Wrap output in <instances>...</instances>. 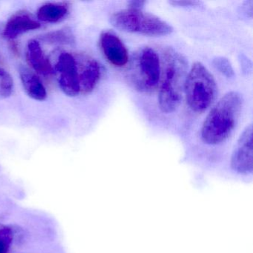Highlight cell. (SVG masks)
I'll return each mask as SVG.
<instances>
[{
    "mask_svg": "<svg viewBox=\"0 0 253 253\" xmlns=\"http://www.w3.org/2000/svg\"><path fill=\"white\" fill-rule=\"evenodd\" d=\"M242 106V96L237 91L222 97L204 121L201 133L203 141L209 145L224 141L235 128Z\"/></svg>",
    "mask_w": 253,
    "mask_h": 253,
    "instance_id": "obj_1",
    "label": "cell"
},
{
    "mask_svg": "<svg viewBox=\"0 0 253 253\" xmlns=\"http://www.w3.org/2000/svg\"><path fill=\"white\" fill-rule=\"evenodd\" d=\"M164 69L161 71L158 103L164 113H172L180 106L187 76L186 59L171 48L164 52Z\"/></svg>",
    "mask_w": 253,
    "mask_h": 253,
    "instance_id": "obj_2",
    "label": "cell"
},
{
    "mask_svg": "<svg viewBox=\"0 0 253 253\" xmlns=\"http://www.w3.org/2000/svg\"><path fill=\"white\" fill-rule=\"evenodd\" d=\"M112 26L121 31L149 36H165L172 33L173 28L167 22L142 10H121L110 17Z\"/></svg>",
    "mask_w": 253,
    "mask_h": 253,
    "instance_id": "obj_3",
    "label": "cell"
},
{
    "mask_svg": "<svg viewBox=\"0 0 253 253\" xmlns=\"http://www.w3.org/2000/svg\"><path fill=\"white\" fill-rule=\"evenodd\" d=\"M184 92L187 104L198 113L204 112L214 100L215 81L202 63L197 62L191 68L185 81Z\"/></svg>",
    "mask_w": 253,
    "mask_h": 253,
    "instance_id": "obj_4",
    "label": "cell"
},
{
    "mask_svg": "<svg viewBox=\"0 0 253 253\" xmlns=\"http://www.w3.org/2000/svg\"><path fill=\"white\" fill-rule=\"evenodd\" d=\"M159 57L155 50L145 47L136 53L128 70V78L133 86L140 91H153L161 81Z\"/></svg>",
    "mask_w": 253,
    "mask_h": 253,
    "instance_id": "obj_5",
    "label": "cell"
},
{
    "mask_svg": "<svg viewBox=\"0 0 253 253\" xmlns=\"http://www.w3.org/2000/svg\"><path fill=\"white\" fill-rule=\"evenodd\" d=\"M54 70L58 74L60 89L66 95L76 97L81 93L79 63L70 53H61Z\"/></svg>",
    "mask_w": 253,
    "mask_h": 253,
    "instance_id": "obj_6",
    "label": "cell"
},
{
    "mask_svg": "<svg viewBox=\"0 0 253 253\" xmlns=\"http://www.w3.org/2000/svg\"><path fill=\"white\" fill-rule=\"evenodd\" d=\"M235 171L242 174L253 171V126H247L238 139L231 159Z\"/></svg>",
    "mask_w": 253,
    "mask_h": 253,
    "instance_id": "obj_7",
    "label": "cell"
},
{
    "mask_svg": "<svg viewBox=\"0 0 253 253\" xmlns=\"http://www.w3.org/2000/svg\"><path fill=\"white\" fill-rule=\"evenodd\" d=\"M100 45L104 57L112 66L121 68L128 63V51L113 32H103L100 35Z\"/></svg>",
    "mask_w": 253,
    "mask_h": 253,
    "instance_id": "obj_8",
    "label": "cell"
},
{
    "mask_svg": "<svg viewBox=\"0 0 253 253\" xmlns=\"http://www.w3.org/2000/svg\"><path fill=\"white\" fill-rule=\"evenodd\" d=\"M41 28V23L26 12H18L7 22L3 31L6 39L14 40L23 34Z\"/></svg>",
    "mask_w": 253,
    "mask_h": 253,
    "instance_id": "obj_9",
    "label": "cell"
},
{
    "mask_svg": "<svg viewBox=\"0 0 253 253\" xmlns=\"http://www.w3.org/2000/svg\"><path fill=\"white\" fill-rule=\"evenodd\" d=\"M101 77V68L97 60L89 57L82 58L79 67L81 93L88 94L95 88Z\"/></svg>",
    "mask_w": 253,
    "mask_h": 253,
    "instance_id": "obj_10",
    "label": "cell"
},
{
    "mask_svg": "<svg viewBox=\"0 0 253 253\" xmlns=\"http://www.w3.org/2000/svg\"><path fill=\"white\" fill-rule=\"evenodd\" d=\"M26 58L28 64L39 75L48 76L54 73V68L38 41L32 40L28 42Z\"/></svg>",
    "mask_w": 253,
    "mask_h": 253,
    "instance_id": "obj_11",
    "label": "cell"
},
{
    "mask_svg": "<svg viewBox=\"0 0 253 253\" xmlns=\"http://www.w3.org/2000/svg\"><path fill=\"white\" fill-rule=\"evenodd\" d=\"M20 76L23 88L29 97L38 101H43L46 99V88L33 72L27 68L21 67Z\"/></svg>",
    "mask_w": 253,
    "mask_h": 253,
    "instance_id": "obj_12",
    "label": "cell"
},
{
    "mask_svg": "<svg viewBox=\"0 0 253 253\" xmlns=\"http://www.w3.org/2000/svg\"><path fill=\"white\" fill-rule=\"evenodd\" d=\"M69 12V5L64 2H48L38 11V18L44 23H54L64 18Z\"/></svg>",
    "mask_w": 253,
    "mask_h": 253,
    "instance_id": "obj_13",
    "label": "cell"
},
{
    "mask_svg": "<svg viewBox=\"0 0 253 253\" xmlns=\"http://www.w3.org/2000/svg\"><path fill=\"white\" fill-rule=\"evenodd\" d=\"M14 91V81L11 75L5 69L0 67V97L7 98Z\"/></svg>",
    "mask_w": 253,
    "mask_h": 253,
    "instance_id": "obj_14",
    "label": "cell"
},
{
    "mask_svg": "<svg viewBox=\"0 0 253 253\" xmlns=\"http://www.w3.org/2000/svg\"><path fill=\"white\" fill-rule=\"evenodd\" d=\"M212 64L220 73L226 78H232L235 76L233 68L228 59L223 57H216L213 59Z\"/></svg>",
    "mask_w": 253,
    "mask_h": 253,
    "instance_id": "obj_15",
    "label": "cell"
},
{
    "mask_svg": "<svg viewBox=\"0 0 253 253\" xmlns=\"http://www.w3.org/2000/svg\"><path fill=\"white\" fill-rule=\"evenodd\" d=\"M44 39L50 43H71L73 41V37L69 32L65 31H57L52 32L45 36Z\"/></svg>",
    "mask_w": 253,
    "mask_h": 253,
    "instance_id": "obj_16",
    "label": "cell"
},
{
    "mask_svg": "<svg viewBox=\"0 0 253 253\" xmlns=\"http://www.w3.org/2000/svg\"><path fill=\"white\" fill-rule=\"evenodd\" d=\"M169 3L173 6L182 8H198L202 5V2L198 1H171Z\"/></svg>",
    "mask_w": 253,
    "mask_h": 253,
    "instance_id": "obj_17",
    "label": "cell"
},
{
    "mask_svg": "<svg viewBox=\"0 0 253 253\" xmlns=\"http://www.w3.org/2000/svg\"><path fill=\"white\" fill-rule=\"evenodd\" d=\"M253 1L244 2L241 6V13L247 17L251 19L253 17Z\"/></svg>",
    "mask_w": 253,
    "mask_h": 253,
    "instance_id": "obj_18",
    "label": "cell"
},
{
    "mask_svg": "<svg viewBox=\"0 0 253 253\" xmlns=\"http://www.w3.org/2000/svg\"><path fill=\"white\" fill-rule=\"evenodd\" d=\"M145 3H146L145 1H140V0L134 1L133 0V1H130L128 2V6H129V8H131V9L141 10Z\"/></svg>",
    "mask_w": 253,
    "mask_h": 253,
    "instance_id": "obj_19",
    "label": "cell"
},
{
    "mask_svg": "<svg viewBox=\"0 0 253 253\" xmlns=\"http://www.w3.org/2000/svg\"><path fill=\"white\" fill-rule=\"evenodd\" d=\"M10 244L5 241L0 240V253H7L9 249Z\"/></svg>",
    "mask_w": 253,
    "mask_h": 253,
    "instance_id": "obj_20",
    "label": "cell"
}]
</instances>
